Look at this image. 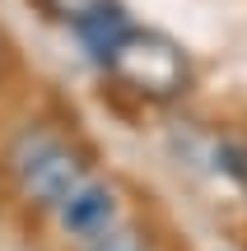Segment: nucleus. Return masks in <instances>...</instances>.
Listing matches in <instances>:
<instances>
[{"mask_svg": "<svg viewBox=\"0 0 247 251\" xmlns=\"http://www.w3.org/2000/svg\"><path fill=\"white\" fill-rule=\"evenodd\" d=\"M5 177L14 181L19 200L33 209H61L84 181L93 177V158L70 135L52 130L47 121H28L5 144Z\"/></svg>", "mask_w": 247, "mask_h": 251, "instance_id": "obj_1", "label": "nucleus"}, {"mask_svg": "<svg viewBox=\"0 0 247 251\" xmlns=\"http://www.w3.org/2000/svg\"><path fill=\"white\" fill-rule=\"evenodd\" d=\"M103 70L145 102H177L192 89V61H187V51L168 33H154V28H140V24L108 51Z\"/></svg>", "mask_w": 247, "mask_h": 251, "instance_id": "obj_2", "label": "nucleus"}, {"mask_svg": "<svg viewBox=\"0 0 247 251\" xmlns=\"http://www.w3.org/2000/svg\"><path fill=\"white\" fill-rule=\"evenodd\" d=\"M56 224H61V233L75 237V242L98 237L103 228L117 224V191H112L108 181H93V177H89L61 209H56Z\"/></svg>", "mask_w": 247, "mask_h": 251, "instance_id": "obj_3", "label": "nucleus"}, {"mask_svg": "<svg viewBox=\"0 0 247 251\" xmlns=\"http://www.w3.org/2000/svg\"><path fill=\"white\" fill-rule=\"evenodd\" d=\"M131 28H136V19L126 14V5H117V0H108V5L103 9H93L89 19H80V24H75V37H80L84 42V51L93 56V61H108V51L112 47L121 42V37L131 33Z\"/></svg>", "mask_w": 247, "mask_h": 251, "instance_id": "obj_4", "label": "nucleus"}, {"mask_svg": "<svg viewBox=\"0 0 247 251\" xmlns=\"http://www.w3.org/2000/svg\"><path fill=\"white\" fill-rule=\"evenodd\" d=\"M80 251H149V237L140 233L136 224H112V228H103L98 237H89V242H80Z\"/></svg>", "mask_w": 247, "mask_h": 251, "instance_id": "obj_5", "label": "nucleus"}, {"mask_svg": "<svg viewBox=\"0 0 247 251\" xmlns=\"http://www.w3.org/2000/svg\"><path fill=\"white\" fill-rule=\"evenodd\" d=\"M215 168L224 172L229 181H238L243 186V196H247V144L243 140H215Z\"/></svg>", "mask_w": 247, "mask_h": 251, "instance_id": "obj_6", "label": "nucleus"}, {"mask_svg": "<svg viewBox=\"0 0 247 251\" xmlns=\"http://www.w3.org/2000/svg\"><path fill=\"white\" fill-rule=\"evenodd\" d=\"M37 5L47 9V19H56V24H80V19H89L93 9H103L108 0H37Z\"/></svg>", "mask_w": 247, "mask_h": 251, "instance_id": "obj_7", "label": "nucleus"}]
</instances>
